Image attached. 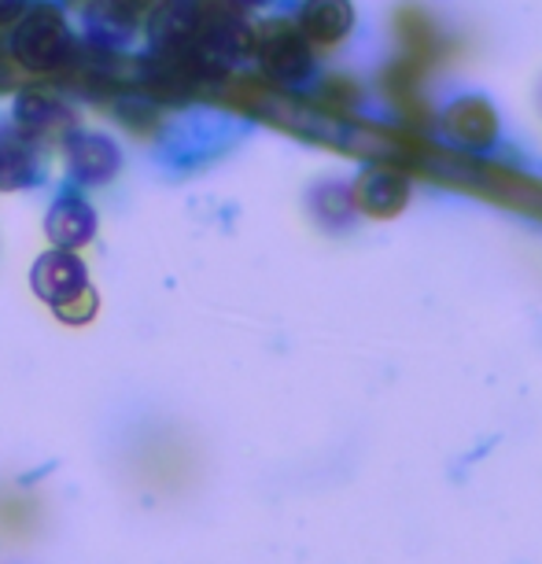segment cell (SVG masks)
<instances>
[{
	"mask_svg": "<svg viewBox=\"0 0 542 564\" xmlns=\"http://www.w3.org/2000/svg\"><path fill=\"white\" fill-rule=\"evenodd\" d=\"M74 56L67 19L48 0H34L12 30V59L30 74H52Z\"/></svg>",
	"mask_w": 542,
	"mask_h": 564,
	"instance_id": "1",
	"label": "cell"
},
{
	"mask_svg": "<svg viewBox=\"0 0 542 564\" xmlns=\"http://www.w3.org/2000/svg\"><path fill=\"white\" fill-rule=\"evenodd\" d=\"M254 56L265 78L278 85H303L314 74V45L295 19H270L254 30Z\"/></svg>",
	"mask_w": 542,
	"mask_h": 564,
	"instance_id": "2",
	"label": "cell"
},
{
	"mask_svg": "<svg viewBox=\"0 0 542 564\" xmlns=\"http://www.w3.org/2000/svg\"><path fill=\"white\" fill-rule=\"evenodd\" d=\"M30 284L45 303H52L56 311H67L89 295V270L74 251H59L52 248L34 262V273H30Z\"/></svg>",
	"mask_w": 542,
	"mask_h": 564,
	"instance_id": "3",
	"label": "cell"
},
{
	"mask_svg": "<svg viewBox=\"0 0 542 564\" xmlns=\"http://www.w3.org/2000/svg\"><path fill=\"white\" fill-rule=\"evenodd\" d=\"M67 166H71V177L82 181V185H108V181L119 174L122 152H119V144L108 141L104 133L74 130L67 137Z\"/></svg>",
	"mask_w": 542,
	"mask_h": 564,
	"instance_id": "4",
	"label": "cell"
},
{
	"mask_svg": "<svg viewBox=\"0 0 542 564\" xmlns=\"http://www.w3.org/2000/svg\"><path fill=\"white\" fill-rule=\"evenodd\" d=\"M295 26L314 48L339 45L355 30V4L350 0H303L295 12Z\"/></svg>",
	"mask_w": 542,
	"mask_h": 564,
	"instance_id": "5",
	"label": "cell"
},
{
	"mask_svg": "<svg viewBox=\"0 0 542 564\" xmlns=\"http://www.w3.org/2000/svg\"><path fill=\"white\" fill-rule=\"evenodd\" d=\"M45 232L52 240V248L59 251H78L93 237H97V210H93L78 193H63L52 204L45 218Z\"/></svg>",
	"mask_w": 542,
	"mask_h": 564,
	"instance_id": "6",
	"label": "cell"
},
{
	"mask_svg": "<svg viewBox=\"0 0 542 564\" xmlns=\"http://www.w3.org/2000/svg\"><path fill=\"white\" fill-rule=\"evenodd\" d=\"M15 126L30 137V141H41V137H71L74 115L63 100L30 89L15 100Z\"/></svg>",
	"mask_w": 542,
	"mask_h": 564,
	"instance_id": "7",
	"label": "cell"
},
{
	"mask_svg": "<svg viewBox=\"0 0 542 564\" xmlns=\"http://www.w3.org/2000/svg\"><path fill=\"white\" fill-rule=\"evenodd\" d=\"M37 181V144L19 126H0V193L30 188Z\"/></svg>",
	"mask_w": 542,
	"mask_h": 564,
	"instance_id": "8",
	"label": "cell"
},
{
	"mask_svg": "<svg viewBox=\"0 0 542 564\" xmlns=\"http://www.w3.org/2000/svg\"><path fill=\"white\" fill-rule=\"evenodd\" d=\"M410 199V177L399 170H369L355 188V204L373 218H391L406 207Z\"/></svg>",
	"mask_w": 542,
	"mask_h": 564,
	"instance_id": "9",
	"label": "cell"
},
{
	"mask_svg": "<svg viewBox=\"0 0 542 564\" xmlns=\"http://www.w3.org/2000/svg\"><path fill=\"white\" fill-rule=\"evenodd\" d=\"M495 130L498 122L491 104L480 97H465L446 108V133L465 148H487L495 141Z\"/></svg>",
	"mask_w": 542,
	"mask_h": 564,
	"instance_id": "10",
	"label": "cell"
},
{
	"mask_svg": "<svg viewBox=\"0 0 542 564\" xmlns=\"http://www.w3.org/2000/svg\"><path fill=\"white\" fill-rule=\"evenodd\" d=\"M85 19H89V37L97 41L100 52H115L119 45H126L137 34V26H141L119 0H93Z\"/></svg>",
	"mask_w": 542,
	"mask_h": 564,
	"instance_id": "11",
	"label": "cell"
},
{
	"mask_svg": "<svg viewBox=\"0 0 542 564\" xmlns=\"http://www.w3.org/2000/svg\"><path fill=\"white\" fill-rule=\"evenodd\" d=\"M119 4L137 19V23H152V15L166 4V0H119Z\"/></svg>",
	"mask_w": 542,
	"mask_h": 564,
	"instance_id": "12",
	"label": "cell"
},
{
	"mask_svg": "<svg viewBox=\"0 0 542 564\" xmlns=\"http://www.w3.org/2000/svg\"><path fill=\"white\" fill-rule=\"evenodd\" d=\"M26 8V0H0V26H15Z\"/></svg>",
	"mask_w": 542,
	"mask_h": 564,
	"instance_id": "13",
	"label": "cell"
},
{
	"mask_svg": "<svg viewBox=\"0 0 542 564\" xmlns=\"http://www.w3.org/2000/svg\"><path fill=\"white\" fill-rule=\"evenodd\" d=\"M240 8H251V4H265V0H237Z\"/></svg>",
	"mask_w": 542,
	"mask_h": 564,
	"instance_id": "14",
	"label": "cell"
}]
</instances>
